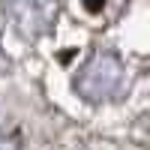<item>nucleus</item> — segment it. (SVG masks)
Masks as SVG:
<instances>
[{"instance_id":"nucleus-1","label":"nucleus","mask_w":150,"mask_h":150,"mask_svg":"<svg viewBox=\"0 0 150 150\" xmlns=\"http://www.w3.org/2000/svg\"><path fill=\"white\" fill-rule=\"evenodd\" d=\"M120 81V66L114 57H93L90 63L81 69V78L75 81V87L87 99H102L117 87Z\"/></svg>"},{"instance_id":"nucleus-2","label":"nucleus","mask_w":150,"mask_h":150,"mask_svg":"<svg viewBox=\"0 0 150 150\" xmlns=\"http://www.w3.org/2000/svg\"><path fill=\"white\" fill-rule=\"evenodd\" d=\"M12 15L24 33H39L54 15V0H12Z\"/></svg>"},{"instance_id":"nucleus-3","label":"nucleus","mask_w":150,"mask_h":150,"mask_svg":"<svg viewBox=\"0 0 150 150\" xmlns=\"http://www.w3.org/2000/svg\"><path fill=\"white\" fill-rule=\"evenodd\" d=\"M102 6V0H87V9H99Z\"/></svg>"}]
</instances>
